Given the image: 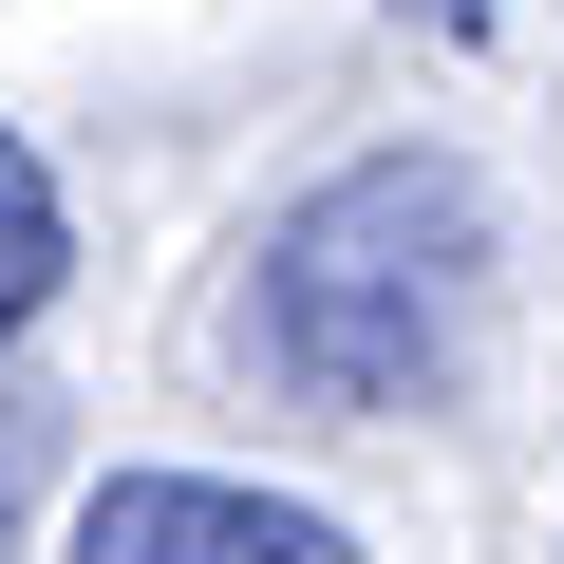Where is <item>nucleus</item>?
<instances>
[{
	"label": "nucleus",
	"mask_w": 564,
	"mask_h": 564,
	"mask_svg": "<svg viewBox=\"0 0 564 564\" xmlns=\"http://www.w3.org/2000/svg\"><path fill=\"white\" fill-rule=\"evenodd\" d=\"M470 339H489V188L452 151H358L263 226L245 358H263L282 414H321V433L433 414L470 377Z\"/></svg>",
	"instance_id": "1"
},
{
	"label": "nucleus",
	"mask_w": 564,
	"mask_h": 564,
	"mask_svg": "<svg viewBox=\"0 0 564 564\" xmlns=\"http://www.w3.org/2000/svg\"><path fill=\"white\" fill-rule=\"evenodd\" d=\"M76 564H358V527L282 508V489H226V470H95Z\"/></svg>",
	"instance_id": "2"
},
{
	"label": "nucleus",
	"mask_w": 564,
	"mask_h": 564,
	"mask_svg": "<svg viewBox=\"0 0 564 564\" xmlns=\"http://www.w3.org/2000/svg\"><path fill=\"white\" fill-rule=\"evenodd\" d=\"M57 263H76V226H57V170L0 132V339H20L39 302H57Z\"/></svg>",
	"instance_id": "3"
},
{
	"label": "nucleus",
	"mask_w": 564,
	"mask_h": 564,
	"mask_svg": "<svg viewBox=\"0 0 564 564\" xmlns=\"http://www.w3.org/2000/svg\"><path fill=\"white\" fill-rule=\"evenodd\" d=\"M39 452H57L39 414H0V545H20V508H39Z\"/></svg>",
	"instance_id": "4"
},
{
	"label": "nucleus",
	"mask_w": 564,
	"mask_h": 564,
	"mask_svg": "<svg viewBox=\"0 0 564 564\" xmlns=\"http://www.w3.org/2000/svg\"><path fill=\"white\" fill-rule=\"evenodd\" d=\"M433 20H489V0H433Z\"/></svg>",
	"instance_id": "5"
}]
</instances>
